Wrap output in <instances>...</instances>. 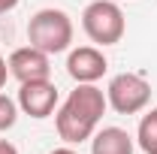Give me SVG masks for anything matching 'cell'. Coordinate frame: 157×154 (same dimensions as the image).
Here are the masks:
<instances>
[{"label": "cell", "instance_id": "1", "mask_svg": "<svg viewBox=\"0 0 157 154\" xmlns=\"http://www.w3.org/2000/svg\"><path fill=\"white\" fill-rule=\"evenodd\" d=\"M106 106H109V100L97 85H78L76 91H70V97L63 100V106L55 115L58 136L67 145H78V142L91 139Z\"/></svg>", "mask_w": 157, "mask_h": 154}, {"label": "cell", "instance_id": "2", "mask_svg": "<svg viewBox=\"0 0 157 154\" xmlns=\"http://www.w3.org/2000/svg\"><path fill=\"white\" fill-rule=\"evenodd\" d=\"M27 39L45 55L67 52L73 42V21L63 9H39L27 24Z\"/></svg>", "mask_w": 157, "mask_h": 154}, {"label": "cell", "instance_id": "3", "mask_svg": "<svg viewBox=\"0 0 157 154\" xmlns=\"http://www.w3.org/2000/svg\"><path fill=\"white\" fill-rule=\"evenodd\" d=\"M82 27L91 42L97 45H115L124 37V12L115 0H94L82 12Z\"/></svg>", "mask_w": 157, "mask_h": 154}, {"label": "cell", "instance_id": "4", "mask_svg": "<svg viewBox=\"0 0 157 154\" xmlns=\"http://www.w3.org/2000/svg\"><path fill=\"white\" fill-rule=\"evenodd\" d=\"M106 100L118 115H136L151 100V85L136 73H118L106 88Z\"/></svg>", "mask_w": 157, "mask_h": 154}, {"label": "cell", "instance_id": "5", "mask_svg": "<svg viewBox=\"0 0 157 154\" xmlns=\"http://www.w3.org/2000/svg\"><path fill=\"white\" fill-rule=\"evenodd\" d=\"M18 106L24 115L30 118H48L58 106V88L48 82V79H39V82H24L18 91Z\"/></svg>", "mask_w": 157, "mask_h": 154}, {"label": "cell", "instance_id": "6", "mask_svg": "<svg viewBox=\"0 0 157 154\" xmlns=\"http://www.w3.org/2000/svg\"><path fill=\"white\" fill-rule=\"evenodd\" d=\"M106 70H109V60L94 45L73 48L70 58H67V73H70V79H76L78 85H94L97 79H103Z\"/></svg>", "mask_w": 157, "mask_h": 154}, {"label": "cell", "instance_id": "7", "mask_svg": "<svg viewBox=\"0 0 157 154\" xmlns=\"http://www.w3.org/2000/svg\"><path fill=\"white\" fill-rule=\"evenodd\" d=\"M9 76H15L24 85V82H39V79H48L52 73V64H48V55L39 52L33 45H24V48H15L9 55Z\"/></svg>", "mask_w": 157, "mask_h": 154}, {"label": "cell", "instance_id": "8", "mask_svg": "<svg viewBox=\"0 0 157 154\" xmlns=\"http://www.w3.org/2000/svg\"><path fill=\"white\" fill-rule=\"evenodd\" d=\"M91 154H133V136L121 127H103L91 142Z\"/></svg>", "mask_w": 157, "mask_h": 154}, {"label": "cell", "instance_id": "9", "mask_svg": "<svg viewBox=\"0 0 157 154\" xmlns=\"http://www.w3.org/2000/svg\"><path fill=\"white\" fill-rule=\"evenodd\" d=\"M136 142H139V148H142L145 154H157V106L139 121Z\"/></svg>", "mask_w": 157, "mask_h": 154}, {"label": "cell", "instance_id": "10", "mask_svg": "<svg viewBox=\"0 0 157 154\" xmlns=\"http://www.w3.org/2000/svg\"><path fill=\"white\" fill-rule=\"evenodd\" d=\"M15 121H18V106H15V100H9L6 94H0V133L9 130V127H15Z\"/></svg>", "mask_w": 157, "mask_h": 154}, {"label": "cell", "instance_id": "11", "mask_svg": "<svg viewBox=\"0 0 157 154\" xmlns=\"http://www.w3.org/2000/svg\"><path fill=\"white\" fill-rule=\"evenodd\" d=\"M6 76H9V64L3 60V55H0V88L6 85Z\"/></svg>", "mask_w": 157, "mask_h": 154}, {"label": "cell", "instance_id": "12", "mask_svg": "<svg viewBox=\"0 0 157 154\" xmlns=\"http://www.w3.org/2000/svg\"><path fill=\"white\" fill-rule=\"evenodd\" d=\"M0 154H18V148H15L12 142H6V139H0Z\"/></svg>", "mask_w": 157, "mask_h": 154}, {"label": "cell", "instance_id": "13", "mask_svg": "<svg viewBox=\"0 0 157 154\" xmlns=\"http://www.w3.org/2000/svg\"><path fill=\"white\" fill-rule=\"evenodd\" d=\"M15 6H18V0H0V15L9 12V9H15Z\"/></svg>", "mask_w": 157, "mask_h": 154}, {"label": "cell", "instance_id": "14", "mask_svg": "<svg viewBox=\"0 0 157 154\" xmlns=\"http://www.w3.org/2000/svg\"><path fill=\"white\" fill-rule=\"evenodd\" d=\"M52 154H76V151H73V148H55Z\"/></svg>", "mask_w": 157, "mask_h": 154}]
</instances>
